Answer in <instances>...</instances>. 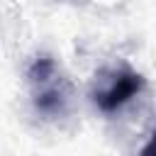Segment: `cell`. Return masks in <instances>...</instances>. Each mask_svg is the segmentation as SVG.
Returning <instances> with one entry per match:
<instances>
[{
  "instance_id": "1",
  "label": "cell",
  "mask_w": 156,
  "mask_h": 156,
  "mask_svg": "<svg viewBox=\"0 0 156 156\" xmlns=\"http://www.w3.org/2000/svg\"><path fill=\"white\" fill-rule=\"evenodd\" d=\"M27 80H29V90H32V105L39 115L54 119L66 112L68 98H71V85L51 56H46V54L37 56L32 61V66L27 68Z\"/></svg>"
},
{
  "instance_id": "3",
  "label": "cell",
  "mask_w": 156,
  "mask_h": 156,
  "mask_svg": "<svg viewBox=\"0 0 156 156\" xmlns=\"http://www.w3.org/2000/svg\"><path fill=\"white\" fill-rule=\"evenodd\" d=\"M139 156H156V129H154V134L149 136V141L141 146V154Z\"/></svg>"
},
{
  "instance_id": "2",
  "label": "cell",
  "mask_w": 156,
  "mask_h": 156,
  "mask_svg": "<svg viewBox=\"0 0 156 156\" xmlns=\"http://www.w3.org/2000/svg\"><path fill=\"white\" fill-rule=\"evenodd\" d=\"M144 85H146V80H144L141 73H136V71H132L127 66L115 68V71L102 73V83L93 93V100H95L100 112L112 115L119 107H124L129 100H134L144 90Z\"/></svg>"
}]
</instances>
